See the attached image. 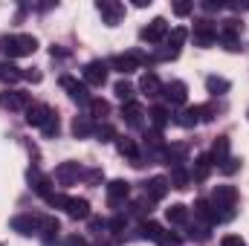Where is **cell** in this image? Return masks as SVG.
Listing matches in <instances>:
<instances>
[{"label": "cell", "instance_id": "cell-1", "mask_svg": "<svg viewBox=\"0 0 249 246\" xmlns=\"http://www.w3.org/2000/svg\"><path fill=\"white\" fill-rule=\"evenodd\" d=\"M209 203H212L217 220H232L235 217V206H238V188L235 185H214Z\"/></svg>", "mask_w": 249, "mask_h": 246}, {"label": "cell", "instance_id": "cell-2", "mask_svg": "<svg viewBox=\"0 0 249 246\" xmlns=\"http://www.w3.org/2000/svg\"><path fill=\"white\" fill-rule=\"evenodd\" d=\"M38 50V41L32 35H3L0 38V53L12 61V58H26Z\"/></svg>", "mask_w": 249, "mask_h": 246}, {"label": "cell", "instance_id": "cell-3", "mask_svg": "<svg viewBox=\"0 0 249 246\" xmlns=\"http://www.w3.org/2000/svg\"><path fill=\"white\" fill-rule=\"evenodd\" d=\"M148 61H151V58H148L145 53H136V50H133V53H124V55H113V58H110V67H113L116 72H122V75H130V72H136L142 64H148Z\"/></svg>", "mask_w": 249, "mask_h": 246}, {"label": "cell", "instance_id": "cell-4", "mask_svg": "<svg viewBox=\"0 0 249 246\" xmlns=\"http://www.w3.org/2000/svg\"><path fill=\"white\" fill-rule=\"evenodd\" d=\"M194 44L197 47H212L214 41H217V26H214V20H209V18H200V20H194Z\"/></svg>", "mask_w": 249, "mask_h": 246}, {"label": "cell", "instance_id": "cell-5", "mask_svg": "<svg viewBox=\"0 0 249 246\" xmlns=\"http://www.w3.org/2000/svg\"><path fill=\"white\" fill-rule=\"evenodd\" d=\"M139 38H142L145 44H160V41H165V38H168V20H165V18H154L148 26H142Z\"/></svg>", "mask_w": 249, "mask_h": 246}, {"label": "cell", "instance_id": "cell-6", "mask_svg": "<svg viewBox=\"0 0 249 246\" xmlns=\"http://www.w3.org/2000/svg\"><path fill=\"white\" fill-rule=\"evenodd\" d=\"M217 38H220V44H223L229 53H238V50H241V23H238V20H226L223 29L217 32Z\"/></svg>", "mask_w": 249, "mask_h": 246}, {"label": "cell", "instance_id": "cell-7", "mask_svg": "<svg viewBox=\"0 0 249 246\" xmlns=\"http://www.w3.org/2000/svg\"><path fill=\"white\" fill-rule=\"evenodd\" d=\"M29 105H32V99L23 90H3L0 93V107L3 110H26Z\"/></svg>", "mask_w": 249, "mask_h": 246}, {"label": "cell", "instance_id": "cell-8", "mask_svg": "<svg viewBox=\"0 0 249 246\" xmlns=\"http://www.w3.org/2000/svg\"><path fill=\"white\" fill-rule=\"evenodd\" d=\"M61 87L67 90V96H70L72 102H78V105H90V90H87L84 81H78V78H72V75H64Z\"/></svg>", "mask_w": 249, "mask_h": 246}, {"label": "cell", "instance_id": "cell-9", "mask_svg": "<svg viewBox=\"0 0 249 246\" xmlns=\"http://www.w3.org/2000/svg\"><path fill=\"white\" fill-rule=\"evenodd\" d=\"M96 9H99L102 20H105L107 26H116V23L124 18V6L119 3V0H99V3H96Z\"/></svg>", "mask_w": 249, "mask_h": 246}, {"label": "cell", "instance_id": "cell-10", "mask_svg": "<svg viewBox=\"0 0 249 246\" xmlns=\"http://www.w3.org/2000/svg\"><path fill=\"white\" fill-rule=\"evenodd\" d=\"M81 177H84V171H81L78 162H61V165L55 168V174H53V180L58 185H75Z\"/></svg>", "mask_w": 249, "mask_h": 246}, {"label": "cell", "instance_id": "cell-11", "mask_svg": "<svg viewBox=\"0 0 249 246\" xmlns=\"http://www.w3.org/2000/svg\"><path fill=\"white\" fill-rule=\"evenodd\" d=\"M84 84L87 87H105V81H107V64L105 61H90L84 67Z\"/></svg>", "mask_w": 249, "mask_h": 246}, {"label": "cell", "instance_id": "cell-12", "mask_svg": "<svg viewBox=\"0 0 249 246\" xmlns=\"http://www.w3.org/2000/svg\"><path fill=\"white\" fill-rule=\"evenodd\" d=\"M12 229L23 238H32L41 229V217L38 214H18V217H12Z\"/></svg>", "mask_w": 249, "mask_h": 246}, {"label": "cell", "instance_id": "cell-13", "mask_svg": "<svg viewBox=\"0 0 249 246\" xmlns=\"http://www.w3.org/2000/svg\"><path fill=\"white\" fill-rule=\"evenodd\" d=\"M58 232H61L58 217L44 214V217H41V229H38V235L44 238V246H58Z\"/></svg>", "mask_w": 249, "mask_h": 246}, {"label": "cell", "instance_id": "cell-14", "mask_svg": "<svg viewBox=\"0 0 249 246\" xmlns=\"http://www.w3.org/2000/svg\"><path fill=\"white\" fill-rule=\"evenodd\" d=\"M162 96L168 99V105L183 107V105H186V99H188L186 81H168V84H162Z\"/></svg>", "mask_w": 249, "mask_h": 246}, {"label": "cell", "instance_id": "cell-15", "mask_svg": "<svg viewBox=\"0 0 249 246\" xmlns=\"http://www.w3.org/2000/svg\"><path fill=\"white\" fill-rule=\"evenodd\" d=\"M122 119H124V124L133 127V130L145 127V110H142V105H139V102H127V105H122Z\"/></svg>", "mask_w": 249, "mask_h": 246}, {"label": "cell", "instance_id": "cell-16", "mask_svg": "<svg viewBox=\"0 0 249 246\" xmlns=\"http://www.w3.org/2000/svg\"><path fill=\"white\" fill-rule=\"evenodd\" d=\"M168 177H151L148 183H145V197L151 200V203H160V200H165V194H168Z\"/></svg>", "mask_w": 249, "mask_h": 246}, {"label": "cell", "instance_id": "cell-17", "mask_svg": "<svg viewBox=\"0 0 249 246\" xmlns=\"http://www.w3.org/2000/svg\"><path fill=\"white\" fill-rule=\"evenodd\" d=\"M127 194H130V183L127 180H110L107 183V203L113 206V209H119L124 200H127Z\"/></svg>", "mask_w": 249, "mask_h": 246}, {"label": "cell", "instance_id": "cell-18", "mask_svg": "<svg viewBox=\"0 0 249 246\" xmlns=\"http://www.w3.org/2000/svg\"><path fill=\"white\" fill-rule=\"evenodd\" d=\"M64 211H67L72 220H90V203H87L84 197H70L67 206H64Z\"/></svg>", "mask_w": 249, "mask_h": 246}, {"label": "cell", "instance_id": "cell-19", "mask_svg": "<svg viewBox=\"0 0 249 246\" xmlns=\"http://www.w3.org/2000/svg\"><path fill=\"white\" fill-rule=\"evenodd\" d=\"M50 113H53V107H50V105L35 102V105H29V107H26V124H32V127H44V122L50 119Z\"/></svg>", "mask_w": 249, "mask_h": 246}, {"label": "cell", "instance_id": "cell-20", "mask_svg": "<svg viewBox=\"0 0 249 246\" xmlns=\"http://www.w3.org/2000/svg\"><path fill=\"white\" fill-rule=\"evenodd\" d=\"M188 157V145H165V154H162V162L165 165H171V168H180L183 162H186Z\"/></svg>", "mask_w": 249, "mask_h": 246}, {"label": "cell", "instance_id": "cell-21", "mask_svg": "<svg viewBox=\"0 0 249 246\" xmlns=\"http://www.w3.org/2000/svg\"><path fill=\"white\" fill-rule=\"evenodd\" d=\"M194 220H200L203 226H209L212 229V223H217V217H214V209H212V203L209 200H194Z\"/></svg>", "mask_w": 249, "mask_h": 246}, {"label": "cell", "instance_id": "cell-22", "mask_svg": "<svg viewBox=\"0 0 249 246\" xmlns=\"http://www.w3.org/2000/svg\"><path fill=\"white\" fill-rule=\"evenodd\" d=\"M116 151L127 157L133 165H142V157H139V148H136V142L130 139V136H116Z\"/></svg>", "mask_w": 249, "mask_h": 246}, {"label": "cell", "instance_id": "cell-23", "mask_svg": "<svg viewBox=\"0 0 249 246\" xmlns=\"http://www.w3.org/2000/svg\"><path fill=\"white\" fill-rule=\"evenodd\" d=\"M29 183H32V188H35V194H41V197H47V194H53V177H47V174H41L38 168H29Z\"/></svg>", "mask_w": 249, "mask_h": 246}, {"label": "cell", "instance_id": "cell-24", "mask_svg": "<svg viewBox=\"0 0 249 246\" xmlns=\"http://www.w3.org/2000/svg\"><path fill=\"white\" fill-rule=\"evenodd\" d=\"M139 90H142L148 99H154V96H162V81L157 78V72H145V75L139 78Z\"/></svg>", "mask_w": 249, "mask_h": 246}, {"label": "cell", "instance_id": "cell-25", "mask_svg": "<svg viewBox=\"0 0 249 246\" xmlns=\"http://www.w3.org/2000/svg\"><path fill=\"white\" fill-rule=\"evenodd\" d=\"M212 168H214L212 157H209V154H200V157L194 159V171H191V177H194L197 183H206V180H209V174H212Z\"/></svg>", "mask_w": 249, "mask_h": 246}, {"label": "cell", "instance_id": "cell-26", "mask_svg": "<svg viewBox=\"0 0 249 246\" xmlns=\"http://www.w3.org/2000/svg\"><path fill=\"white\" fill-rule=\"evenodd\" d=\"M148 119H151V124H154V130H165L168 127V122H171V113H168V107H162V105H157V107H151L148 110Z\"/></svg>", "mask_w": 249, "mask_h": 246}, {"label": "cell", "instance_id": "cell-27", "mask_svg": "<svg viewBox=\"0 0 249 246\" xmlns=\"http://www.w3.org/2000/svg\"><path fill=\"white\" fill-rule=\"evenodd\" d=\"M174 122L180 124V127H194V124H200V105H194V107H183V110L174 116Z\"/></svg>", "mask_w": 249, "mask_h": 246}, {"label": "cell", "instance_id": "cell-28", "mask_svg": "<svg viewBox=\"0 0 249 246\" xmlns=\"http://www.w3.org/2000/svg\"><path fill=\"white\" fill-rule=\"evenodd\" d=\"M165 217H168V223H171V226H186V223H188V206L174 203L171 209H165Z\"/></svg>", "mask_w": 249, "mask_h": 246}, {"label": "cell", "instance_id": "cell-29", "mask_svg": "<svg viewBox=\"0 0 249 246\" xmlns=\"http://www.w3.org/2000/svg\"><path fill=\"white\" fill-rule=\"evenodd\" d=\"M90 133H96V124L90 116H75V122H72V136L75 139H87Z\"/></svg>", "mask_w": 249, "mask_h": 246}, {"label": "cell", "instance_id": "cell-30", "mask_svg": "<svg viewBox=\"0 0 249 246\" xmlns=\"http://www.w3.org/2000/svg\"><path fill=\"white\" fill-rule=\"evenodd\" d=\"M20 78H23V70L20 67H15L12 61H0V81L3 84H15Z\"/></svg>", "mask_w": 249, "mask_h": 246}, {"label": "cell", "instance_id": "cell-31", "mask_svg": "<svg viewBox=\"0 0 249 246\" xmlns=\"http://www.w3.org/2000/svg\"><path fill=\"white\" fill-rule=\"evenodd\" d=\"M209 157H212L214 165H220L223 159H229V136H217V139H214V148H212Z\"/></svg>", "mask_w": 249, "mask_h": 246}, {"label": "cell", "instance_id": "cell-32", "mask_svg": "<svg viewBox=\"0 0 249 246\" xmlns=\"http://www.w3.org/2000/svg\"><path fill=\"white\" fill-rule=\"evenodd\" d=\"M168 183H171V188H177V191H186L188 183H191V174L186 171V165H180V168H171V177H168Z\"/></svg>", "mask_w": 249, "mask_h": 246}, {"label": "cell", "instance_id": "cell-33", "mask_svg": "<svg viewBox=\"0 0 249 246\" xmlns=\"http://www.w3.org/2000/svg\"><path fill=\"white\" fill-rule=\"evenodd\" d=\"M229 78H220V75H209L206 78V90L212 93V96H223V93H229Z\"/></svg>", "mask_w": 249, "mask_h": 246}, {"label": "cell", "instance_id": "cell-34", "mask_svg": "<svg viewBox=\"0 0 249 246\" xmlns=\"http://www.w3.org/2000/svg\"><path fill=\"white\" fill-rule=\"evenodd\" d=\"M90 119H107L110 116V102L105 99H90Z\"/></svg>", "mask_w": 249, "mask_h": 246}, {"label": "cell", "instance_id": "cell-35", "mask_svg": "<svg viewBox=\"0 0 249 246\" xmlns=\"http://www.w3.org/2000/svg\"><path fill=\"white\" fill-rule=\"evenodd\" d=\"M186 38H188V29H186V26H177V29H171V32H168V38H165V47H174V50H180V47L186 44Z\"/></svg>", "mask_w": 249, "mask_h": 246}, {"label": "cell", "instance_id": "cell-36", "mask_svg": "<svg viewBox=\"0 0 249 246\" xmlns=\"http://www.w3.org/2000/svg\"><path fill=\"white\" fill-rule=\"evenodd\" d=\"M41 130H44V136H47V139H55V136L61 133V119L55 116V110L50 113V119L44 122V127H41Z\"/></svg>", "mask_w": 249, "mask_h": 246}, {"label": "cell", "instance_id": "cell-37", "mask_svg": "<svg viewBox=\"0 0 249 246\" xmlns=\"http://www.w3.org/2000/svg\"><path fill=\"white\" fill-rule=\"evenodd\" d=\"M113 93H116V99H122L124 105H127V102H133V93H136V90H133L130 81H116V84H113Z\"/></svg>", "mask_w": 249, "mask_h": 246}, {"label": "cell", "instance_id": "cell-38", "mask_svg": "<svg viewBox=\"0 0 249 246\" xmlns=\"http://www.w3.org/2000/svg\"><path fill=\"white\" fill-rule=\"evenodd\" d=\"M139 229H142V238H145V241H154V244H157V238L162 235V226H160V223H154V220H145Z\"/></svg>", "mask_w": 249, "mask_h": 246}, {"label": "cell", "instance_id": "cell-39", "mask_svg": "<svg viewBox=\"0 0 249 246\" xmlns=\"http://www.w3.org/2000/svg\"><path fill=\"white\" fill-rule=\"evenodd\" d=\"M96 136H99V142H116V127L113 124H99L96 127Z\"/></svg>", "mask_w": 249, "mask_h": 246}, {"label": "cell", "instance_id": "cell-40", "mask_svg": "<svg viewBox=\"0 0 249 246\" xmlns=\"http://www.w3.org/2000/svg\"><path fill=\"white\" fill-rule=\"evenodd\" d=\"M217 168H220L226 177H232V174H238V171H241V159H238V157H229V159H223Z\"/></svg>", "mask_w": 249, "mask_h": 246}, {"label": "cell", "instance_id": "cell-41", "mask_svg": "<svg viewBox=\"0 0 249 246\" xmlns=\"http://www.w3.org/2000/svg\"><path fill=\"white\" fill-rule=\"evenodd\" d=\"M183 241H180V235H174V232H165L162 229V235L157 238V246H180Z\"/></svg>", "mask_w": 249, "mask_h": 246}, {"label": "cell", "instance_id": "cell-42", "mask_svg": "<svg viewBox=\"0 0 249 246\" xmlns=\"http://www.w3.org/2000/svg\"><path fill=\"white\" fill-rule=\"evenodd\" d=\"M188 238H191V241H209V226H203V223H197V226H191V232H188Z\"/></svg>", "mask_w": 249, "mask_h": 246}, {"label": "cell", "instance_id": "cell-43", "mask_svg": "<svg viewBox=\"0 0 249 246\" xmlns=\"http://www.w3.org/2000/svg\"><path fill=\"white\" fill-rule=\"evenodd\" d=\"M44 200H47V206H53V209H64L70 197H64V194H55V191H53V194H47Z\"/></svg>", "mask_w": 249, "mask_h": 246}, {"label": "cell", "instance_id": "cell-44", "mask_svg": "<svg viewBox=\"0 0 249 246\" xmlns=\"http://www.w3.org/2000/svg\"><path fill=\"white\" fill-rule=\"evenodd\" d=\"M84 180L90 185H99L105 180V171H102V168H90V171H84Z\"/></svg>", "mask_w": 249, "mask_h": 246}, {"label": "cell", "instance_id": "cell-45", "mask_svg": "<svg viewBox=\"0 0 249 246\" xmlns=\"http://www.w3.org/2000/svg\"><path fill=\"white\" fill-rule=\"evenodd\" d=\"M217 116V107L214 105H200V122H212Z\"/></svg>", "mask_w": 249, "mask_h": 246}, {"label": "cell", "instance_id": "cell-46", "mask_svg": "<svg viewBox=\"0 0 249 246\" xmlns=\"http://www.w3.org/2000/svg\"><path fill=\"white\" fill-rule=\"evenodd\" d=\"M124 226H127V220H124L122 214H116V217H113V220L107 223V229H110V232H116V235H122Z\"/></svg>", "mask_w": 249, "mask_h": 246}, {"label": "cell", "instance_id": "cell-47", "mask_svg": "<svg viewBox=\"0 0 249 246\" xmlns=\"http://www.w3.org/2000/svg\"><path fill=\"white\" fill-rule=\"evenodd\" d=\"M191 9H194V3H183V0H180V3H174V15H177V18L191 15Z\"/></svg>", "mask_w": 249, "mask_h": 246}, {"label": "cell", "instance_id": "cell-48", "mask_svg": "<svg viewBox=\"0 0 249 246\" xmlns=\"http://www.w3.org/2000/svg\"><path fill=\"white\" fill-rule=\"evenodd\" d=\"M220 246H247V244H244L241 235H226V238L220 241Z\"/></svg>", "mask_w": 249, "mask_h": 246}, {"label": "cell", "instance_id": "cell-49", "mask_svg": "<svg viewBox=\"0 0 249 246\" xmlns=\"http://www.w3.org/2000/svg\"><path fill=\"white\" fill-rule=\"evenodd\" d=\"M64 246H87V241H84L81 235H67V238H64Z\"/></svg>", "mask_w": 249, "mask_h": 246}, {"label": "cell", "instance_id": "cell-50", "mask_svg": "<svg viewBox=\"0 0 249 246\" xmlns=\"http://www.w3.org/2000/svg\"><path fill=\"white\" fill-rule=\"evenodd\" d=\"M105 226H107V220H102V217H90V229H93V232H102Z\"/></svg>", "mask_w": 249, "mask_h": 246}, {"label": "cell", "instance_id": "cell-51", "mask_svg": "<svg viewBox=\"0 0 249 246\" xmlns=\"http://www.w3.org/2000/svg\"><path fill=\"white\" fill-rule=\"evenodd\" d=\"M23 78H29V81H35V84H38V81H41V72H32V70H26V72H23Z\"/></svg>", "mask_w": 249, "mask_h": 246}, {"label": "cell", "instance_id": "cell-52", "mask_svg": "<svg viewBox=\"0 0 249 246\" xmlns=\"http://www.w3.org/2000/svg\"><path fill=\"white\" fill-rule=\"evenodd\" d=\"M133 6L136 9H145V6H151V0H133Z\"/></svg>", "mask_w": 249, "mask_h": 246}, {"label": "cell", "instance_id": "cell-53", "mask_svg": "<svg viewBox=\"0 0 249 246\" xmlns=\"http://www.w3.org/2000/svg\"><path fill=\"white\" fill-rule=\"evenodd\" d=\"M0 246H3V244H0Z\"/></svg>", "mask_w": 249, "mask_h": 246}]
</instances>
